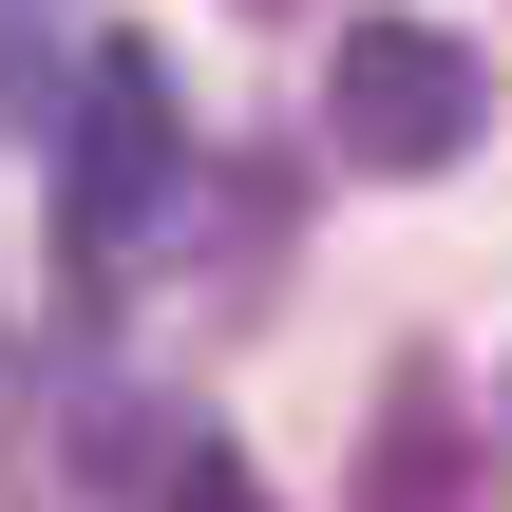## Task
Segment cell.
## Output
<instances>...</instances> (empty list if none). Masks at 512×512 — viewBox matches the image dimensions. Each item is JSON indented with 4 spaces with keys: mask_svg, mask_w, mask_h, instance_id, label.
<instances>
[{
    "mask_svg": "<svg viewBox=\"0 0 512 512\" xmlns=\"http://www.w3.org/2000/svg\"><path fill=\"white\" fill-rule=\"evenodd\" d=\"M475 114H494V76H475V38L456 19H342V57H323V152L342 171H456L475 152Z\"/></svg>",
    "mask_w": 512,
    "mask_h": 512,
    "instance_id": "obj_1",
    "label": "cell"
},
{
    "mask_svg": "<svg viewBox=\"0 0 512 512\" xmlns=\"http://www.w3.org/2000/svg\"><path fill=\"white\" fill-rule=\"evenodd\" d=\"M57 152H76V171H57V247H76V285H114L133 228H152V190H171V152H190V114H171V76H152L133 38H95Z\"/></svg>",
    "mask_w": 512,
    "mask_h": 512,
    "instance_id": "obj_2",
    "label": "cell"
},
{
    "mask_svg": "<svg viewBox=\"0 0 512 512\" xmlns=\"http://www.w3.org/2000/svg\"><path fill=\"white\" fill-rule=\"evenodd\" d=\"M361 512H494V437L456 418V361H399V380H380V437H361Z\"/></svg>",
    "mask_w": 512,
    "mask_h": 512,
    "instance_id": "obj_3",
    "label": "cell"
},
{
    "mask_svg": "<svg viewBox=\"0 0 512 512\" xmlns=\"http://www.w3.org/2000/svg\"><path fill=\"white\" fill-rule=\"evenodd\" d=\"M171 512H266V494H247V456H171Z\"/></svg>",
    "mask_w": 512,
    "mask_h": 512,
    "instance_id": "obj_4",
    "label": "cell"
},
{
    "mask_svg": "<svg viewBox=\"0 0 512 512\" xmlns=\"http://www.w3.org/2000/svg\"><path fill=\"white\" fill-rule=\"evenodd\" d=\"M0 133H38V57H19V19H0Z\"/></svg>",
    "mask_w": 512,
    "mask_h": 512,
    "instance_id": "obj_5",
    "label": "cell"
},
{
    "mask_svg": "<svg viewBox=\"0 0 512 512\" xmlns=\"http://www.w3.org/2000/svg\"><path fill=\"white\" fill-rule=\"evenodd\" d=\"M247 19H304V0H247Z\"/></svg>",
    "mask_w": 512,
    "mask_h": 512,
    "instance_id": "obj_6",
    "label": "cell"
}]
</instances>
